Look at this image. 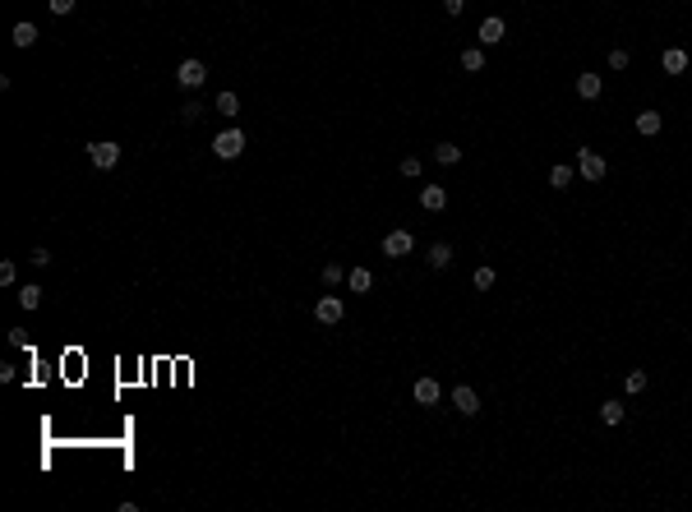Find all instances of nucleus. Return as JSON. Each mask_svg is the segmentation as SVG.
Segmentation results:
<instances>
[{"label": "nucleus", "instance_id": "1a4fd4ad", "mask_svg": "<svg viewBox=\"0 0 692 512\" xmlns=\"http://www.w3.org/2000/svg\"><path fill=\"white\" fill-rule=\"evenodd\" d=\"M453 406L462 411V416H475V411H480V397H475L471 383H457V388H453Z\"/></svg>", "mask_w": 692, "mask_h": 512}, {"label": "nucleus", "instance_id": "f8f14e48", "mask_svg": "<svg viewBox=\"0 0 692 512\" xmlns=\"http://www.w3.org/2000/svg\"><path fill=\"white\" fill-rule=\"evenodd\" d=\"M632 125H637V134L656 139V134L665 130V116H660V111H637V121H632Z\"/></svg>", "mask_w": 692, "mask_h": 512}, {"label": "nucleus", "instance_id": "f257e3e1", "mask_svg": "<svg viewBox=\"0 0 692 512\" xmlns=\"http://www.w3.org/2000/svg\"><path fill=\"white\" fill-rule=\"evenodd\" d=\"M577 171H582V180H591V185H600L609 175V162L596 153V148H577Z\"/></svg>", "mask_w": 692, "mask_h": 512}, {"label": "nucleus", "instance_id": "393cba45", "mask_svg": "<svg viewBox=\"0 0 692 512\" xmlns=\"http://www.w3.org/2000/svg\"><path fill=\"white\" fill-rule=\"evenodd\" d=\"M342 282H346V272L337 263H324V287H342Z\"/></svg>", "mask_w": 692, "mask_h": 512}, {"label": "nucleus", "instance_id": "c85d7f7f", "mask_svg": "<svg viewBox=\"0 0 692 512\" xmlns=\"http://www.w3.org/2000/svg\"><path fill=\"white\" fill-rule=\"evenodd\" d=\"M14 277H19L14 263H0V287H14Z\"/></svg>", "mask_w": 692, "mask_h": 512}, {"label": "nucleus", "instance_id": "7c9ffc66", "mask_svg": "<svg viewBox=\"0 0 692 512\" xmlns=\"http://www.w3.org/2000/svg\"><path fill=\"white\" fill-rule=\"evenodd\" d=\"M46 5H51V14H61V19H65V14L74 9V0H46Z\"/></svg>", "mask_w": 692, "mask_h": 512}, {"label": "nucleus", "instance_id": "6e6552de", "mask_svg": "<svg viewBox=\"0 0 692 512\" xmlns=\"http://www.w3.org/2000/svg\"><path fill=\"white\" fill-rule=\"evenodd\" d=\"M480 42H485V46H499V42H508V24H503L499 14H490V19L480 24Z\"/></svg>", "mask_w": 692, "mask_h": 512}, {"label": "nucleus", "instance_id": "9d476101", "mask_svg": "<svg viewBox=\"0 0 692 512\" xmlns=\"http://www.w3.org/2000/svg\"><path fill=\"white\" fill-rule=\"evenodd\" d=\"M420 208L425 213H443L448 208V190H443V185H425V190H420Z\"/></svg>", "mask_w": 692, "mask_h": 512}, {"label": "nucleus", "instance_id": "9b49d317", "mask_svg": "<svg viewBox=\"0 0 692 512\" xmlns=\"http://www.w3.org/2000/svg\"><path fill=\"white\" fill-rule=\"evenodd\" d=\"M600 93H605L600 74H587V70H582V74H577V97H582V102H596Z\"/></svg>", "mask_w": 692, "mask_h": 512}, {"label": "nucleus", "instance_id": "2eb2a0df", "mask_svg": "<svg viewBox=\"0 0 692 512\" xmlns=\"http://www.w3.org/2000/svg\"><path fill=\"white\" fill-rule=\"evenodd\" d=\"M346 287L356 291V295H365L369 287H374V272H369V268H351L346 272Z\"/></svg>", "mask_w": 692, "mask_h": 512}, {"label": "nucleus", "instance_id": "4468645a", "mask_svg": "<svg viewBox=\"0 0 692 512\" xmlns=\"http://www.w3.org/2000/svg\"><path fill=\"white\" fill-rule=\"evenodd\" d=\"M9 42H14L19 51H28V46L37 42V28H33V24H28V19H24V24H14V33H9Z\"/></svg>", "mask_w": 692, "mask_h": 512}, {"label": "nucleus", "instance_id": "a211bd4d", "mask_svg": "<svg viewBox=\"0 0 692 512\" xmlns=\"http://www.w3.org/2000/svg\"><path fill=\"white\" fill-rule=\"evenodd\" d=\"M646 383H651L646 369H628V374H623V388H628L632 397H637V392H646Z\"/></svg>", "mask_w": 692, "mask_h": 512}, {"label": "nucleus", "instance_id": "dca6fc26", "mask_svg": "<svg viewBox=\"0 0 692 512\" xmlns=\"http://www.w3.org/2000/svg\"><path fill=\"white\" fill-rule=\"evenodd\" d=\"M494 282H499V272H494L490 263H480V268L471 272V287H475V291H494Z\"/></svg>", "mask_w": 692, "mask_h": 512}, {"label": "nucleus", "instance_id": "39448f33", "mask_svg": "<svg viewBox=\"0 0 692 512\" xmlns=\"http://www.w3.org/2000/svg\"><path fill=\"white\" fill-rule=\"evenodd\" d=\"M175 83L190 88V93H194V88H203V83H208V65H203V61H180V70H175Z\"/></svg>", "mask_w": 692, "mask_h": 512}, {"label": "nucleus", "instance_id": "f3484780", "mask_svg": "<svg viewBox=\"0 0 692 512\" xmlns=\"http://www.w3.org/2000/svg\"><path fill=\"white\" fill-rule=\"evenodd\" d=\"M434 162L438 166H457V162H462V148H457V143H434Z\"/></svg>", "mask_w": 692, "mask_h": 512}, {"label": "nucleus", "instance_id": "f03ea898", "mask_svg": "<svg viewBox=\"0 0 692 512\" xmlns=\"http://www.w3.org/2000/svg\"><path fill=\"white\" fill-rule=\"evenodd\" d=\"M245 143H249V139H245V130H236V125H231V130H222L217 139H212V153H217L222 162H236V157L245 153Z\"/></svg>", "mask_w": 692, "mask_h": 512}, {"label": "nucleus", "instance_id": "412c9836", "mask_svg": "<svg viewBox=\"0 0 692 512\" xmlns=\"http://www.w3.org/2000/svg\"><path fill=\"white\" fill-rule=\"evenodd\" d=\"M448 263H453V245H448V240L430 245V268H448Z\"/></svg>", "mask_w": 692, "mask_h": 512}, {"label": "nucleus", "instance_id": "7ed1b4c3", "mask_svg": "<svg viewBox=\"0 0 692 512\" xmlns=\"http://www.w3.org/2000/svg\"><path fill=\"white\" fill-rule=\"evenodd\" d=\"M88 162H93L97 171H111V166L120 162V143H111V139H97V143H88Z\"/></svg>", "mask_w": 692, "mask_h": 512}, {"label": "nucleus", "instance_id": "5701e85b", "mask_svg": "<svg viewBox=\"0 0 692 512\" xmlns=\"http://www.w3.org/2000/svg\"><path fill=\"white\" fill-rule=\"evenodd\" d=\"M572 185V166H549V190H568Z\"/></svg>", "mask_w": 692, "mask_h": 512}, {"label": "nucleus", "instance_id": "2f4dec72", "mask_svg": "<svg viewBox=\"0 0 692 512\" xmlns=\"http://www.w3.org/2000/svg\"><path fill=\"white\" fill-rule=\"evenodd\" d=\"M443 9H448V14H462V9H466V0H443Z\"/></svg>", "mask_w": 692, "mask_h": 512}, {"label": "nucleus", "instance_id": "423d86ee", "mask_svg": "<svg viewBox=\"0 0 692 512\" xmlns=\"http://www.w3.org/2000/svg\"><path fill=\"white\" fill-rule=\"evenodd\" d=\"M411 250H415V235H411V231H402V226L383 235V254H388V259H406Z\"/></svg>", "mask_w": 692, "mask_h": 512}, {"label": "nucleus", "instance_id": "a878e982", "mask_svg": "<svg viewBox=\"0 0 692 512\" xmlns=\"http://www.w3.org/2000/svg\"><path fill=\"white\" fill-rule=\"evenodd\" d=\"M628 65H632V56L623 51V46H614V51H609V70H628Z\"/></svg>", "mask_w": 692, "mask_h": 512}, {"label": "nucleus", "instance_id": "20e7f679", "mask_svg": "<svg viewBox=\"0 0 692 512\" xmlns=\"http://www.w3.org/2000/svg\"><path fill=\"white\" fill-rule=\"evenodd\" d=\"M314 319L324 323V328L342 323V319H346V304H342V295H319V304H314Z\"/></svg>", "mask_w": 692, "mask_h": 512}, {"label": "nucleus", "instance_id": "0eeeda50", "mask_svg": "<svg viewBox=\"0 0 692 512\" xmlns=\"http://www.w3.org/2000/svg\"><path fill=\"white\" fill-rule=\"evenodd\" d=\"M411 397H415V406H438L443 388H438L434 374H420V379H415V388H411Z\"/></svg>", "mask_w": 692, "mask_h": 512}, {"label": "nucleus", "instance_id": "6ab92c4d", "mask_svg": "<svg viewBox=\"0 0 692 512\" xmlns=\"http://www.w3.org/2000/svg\"><path fill=\"white\" fill-rule=\"evenodd\" d=\"M600 420H605V425H623V420H628V406H619V401H600Z\"/></svg>", "mask_w": 692, "mask_h": 512}, {"label": "nucleus", "instance_id": "b1692460", "mask_svg": "<svg viewBox=\"0 0 692 512\" xmlns=\"http://www.w3.org/2000/svg\"><path fill=\"white\" fill-rule=\"evenodd\" d=\"M19 304H24V309H37V304H42V287H33V282L19 287Z\"/></svg>", "mask_w": 692, "mask_h": 512}, {"label": "nucleus", "instance_id": "aec40b11", "mask_svg": "<svg viewBox=\"0 0 692 512\" xmlns=\"http://www.w3.org/2000/svg\"><path fill=\"white\" fill-rule=\"evenodd\" d=\"M462 70L466 74H480L485 70V51H480V46H466V51H462Z\"/></svg>", "mask_w": 692, "mask_h": 512}, {"label": "nucleus", "instance_id": "cd10ccee", "mask_svg": "<svg viewBox=\"0 0 692 512\" xmlns=\"http://www.w3.org/2000/svg\"><path fill=\"white\" fill-rule=\"evenodd\" d=\"M199 116H203V106H199V102H185V106H180V121H185V125H194Z\"/></svg>", "mask_w": 692, "mask_h": 512}, {"label": "nucleus", "instance_id": "ddd939ff", "mask_svg": "<svg viewBox=\"0 0 692 512\" xmlns=\"http://www.w3.org/2000/svg\"><path fill=\"white\" fill-rule=\"evenodd\" d=\"M660 70H665V74H683L688 70V51H683V46H669V51L660 56Z\"/></svg>", "mask_w": 692, "mask_h": 512}, {"label": "nucleus", "instance_id": "4be33fe9", "mask_svg": "<svg viewBox=\"0 0 692 512\" xmlns=\"http://www.w3.org/2000/svg\"><path fill=\"white\" fill-rule=\"evenodd\" d=\"M217 116L236 121V116H240V97H236V93H222V97H217Z\"/></svg>", "mask_w": 692, "mask_h": 512}, {"label": "nucleus", "instance_id": "bb28decb", "mask_svg": "<svg viewBox=\"0 0 692 512\" xmlns=\"http://www.w3.org/2000/svg\"><path fill=\"white\" fill-rule=\"evenodd\" d=\"M397 171H402L406 180H415V175H420V157H402V166H397Z\"/></svg>", "mask_w": 692, "mask_h": 512}, {"label": "nucleus", "instance_id": "c756f323", "mask_svg": "<svg viewBox=\"0 0 692 512\" xmlns=\"http://www.w3.org/2000/svg\"><path fill=\"white\" fill-rule=\"evenodd\" d=\"M28 263H37V268H46V263H51V250H46V245H37V250H33V259H28Z\"/></svg>", "mask_w": 692, "mask_h": 512}]
</instances>
